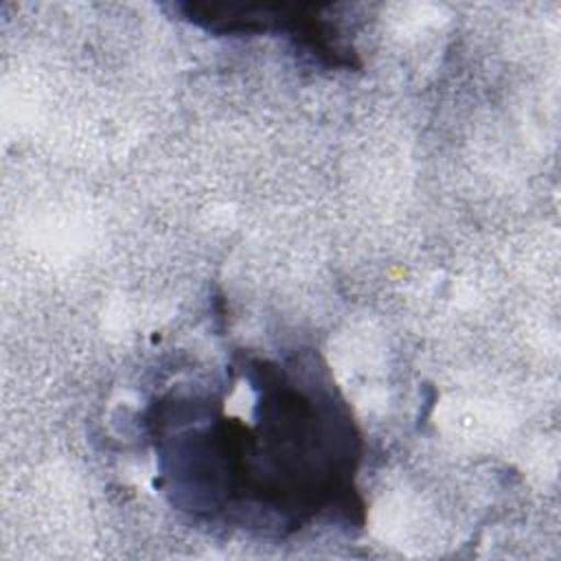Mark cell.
I'll return each instance as SVG.
<instances>
[{
	"label": "cell",
	"instance_id": "obj_1",
	"mask_svg": "<svg viewBox=\"0 0 561 561\" xmlns=\"http://www.w3.org/2000/svg\"><path fill=\"white\" fill-rule=\"evenodd\" d=\"M311 370L294 377L272 362L250 368L254 423L232 419L215 399H173L158 419L160 471L175 504L228 513L256 528L294 530L322 511L353 508L359 436L331 383Z\"/></svg>",
	"mask_w": 561,
	"mask_h": 561
},
{
	"label": "cell",
	"instance_id": "obj_2",
	"mask_svg": "<svg viewBox=\"0 0 561 561\" xmlns=\"http://www.w3.org/2000/svg\"><path fill=\"white\" fill-rule=\"evenodd\" d=\"M186 20L215 33H280L309 55L331 66H351L353 50L322 15V7H226V4H180Z\"/></svg>",
	"mask_w": 561,
	"mask_h": 561
}]
</instances>
